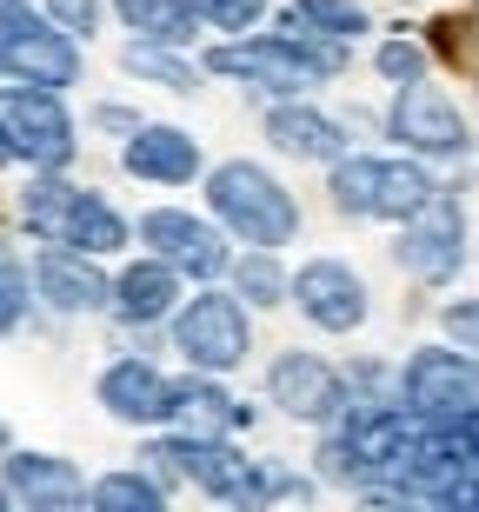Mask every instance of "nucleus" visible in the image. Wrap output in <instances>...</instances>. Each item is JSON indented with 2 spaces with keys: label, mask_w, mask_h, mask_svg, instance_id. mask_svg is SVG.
<instances>
[{
  "label": "nucleus",
  "mask_w": 479,
  "mask_h": 512,
  "mask_svg": "<svg viewBox=\"0 0 479 512\" xmlns=\"http://www.w3.org/2000/svg\"><path fill=\"white\" fill-rule=\"evenodd\" d=\"M340 40H320V34H253V40H227V47H213L207 67L227 80H247L260 94L273 100H307L326 74H340Z\"/></svg>",
  "instance_id": "f257e3e1"
},
{
  "label": "nucleus",
  "mask_w": 479,
  "mask_h": 512,
  "mask_svg": "<svg viewBox=\"0 0 479 512\" xmlns=\"http://www.w3.org/2000/svg\"><path fill=\"white\" fill-rule=\"evenodd\" d=\"M333 207L353 213V220H413V213L440 193V180L420 167V153H406V160H386V153H340L333 160Z\"/></svg>",
  "instance_id": "f03ea898"
},
{
  "label": "nucleus",
  "mask_w": 479,
  "mask_h": 512,
  "mask_svg": "<svg viewBox=\"0 0 479 512\" xmlns=\"http://www.w3.org/2000/svg\"><path fill=\"white\" fill-rule=\"evenodd\" d=\"M207 207L247 247H287L300 233V200L267 167H253V160H227V167L207 173Z\"/></svg>",
  "instance_id": "7ed1b4c3"
},
{
  "label": "nucleus",
  "mask_w": 479,
  "mask_h": 512,
  "mask_svg": "<svg viewBox=\"0 0 479 512\" xmlns=\"http://www.w3.org/2000/svg\"><path fill=\"white\" fill-rule=\"evenodd\" d=\"M20 220L34 227V240L80 247V253H94V260L127 247V220L94 187H74V180H34V187L20 193Z\"/></svg>",
  "instance_id": "20e7f679"
},
{
  "label": "nucleus",
  "mask_w": 479,
  "mask_h": 512,
  "mask_svg": "<svg viewBox=\"0 0 479 512\" xmlns=\"http://www.w3.org/2000/svg\"><path fill=\"white\" fill-rule=\"evenodd\" d=\"M173 353L193 366V373H233V366L253 353V320L247 306L220 293V286H200L193 300H180L173 313Z\"/></svg>",
  "instance_id": "39448f33"
},
{
  "label": "nucleus",
  "mask_w": 479,
  "mask_h": 512,
  "mask_svg": "<svg viewBox=\"0 0 479 512\" xmlns=\"http://www.w3.org/2000/svg\"><path fill=\"white\" fill-rule=\"evenodd\" d=\"M400 399L446 426H479V353L466 346H420L400 366Z\"/></svg>",
  "instance_id": "423d86ee"
},
{
  "label": "nucleus",
  "mask_w": 479,
  "mask_h": 512,
  "mask_svg": "<svg viewBox=\"0 0 479 512\" xmlns=\"http://www.w3.org/2000/svg\"><path fill=\"white\" fill-rule=\"evenodd\" d=\"M0 67L27 87H74L80 80V47L74 34L60 27L54 14H34V7H0Z\"/></svg>",
  "instance_id": "0eeeda50"
},
{
  "label": "nucleus",
  "mask_w": 479,
  "mask_h": 512,
  "mask_svg": "<svg viewBox=\"0 0 479 512\" xmlns=\"http://www.w3.org/2000/svg\"><path fill=\"white\" fill-rule=\"evenodd\" d=\"M386 140H400L406 153H420V160H460L473 153V127L460 120V107L440 94V87H426V80H406L393 107H386Z\"/></svg>",
  "instance_id": "6e6552de"
},
{
  "label": "nucleus",
  "mask_w": 479,
  "mask_h": 512,
  "mask_svg": "<svg viewBox=\"0 0 479 512\" xmlns=\"http://www.w3.org/2000/svg\"><path fill=\"white\" fill-rule=\"evenodd\" d=\"M393 260L426 286H446L466 266V213L453 193H433L413 220H400V240H393Z\"/></svg>",
  "instance_id": "1a4fd4ad"
},
{
  "label": "nucleus",
  "mask_w": 479,
  "mask_h": 512,
  "mask_svg": "<svg viewBox=\"0 0 479 512\" xmlns=\"http://www.w3.org/2000/svg\"><path fill=\"white\" fill-rule=\"evenodd\" d=\"M0 127H7L20 160H34L47 173L74 160V120H67L54 87H27V80L20 87H0Z\"/></svg>",
  "instance_id": "9d476101"
},
{
  "label": "nucleus",
  "mask_w": 479,
  "mask_h": 512,
  "mask_svg": "<svg viewBox=\"0 0 479 512\" xmlns=\"http://www.w3.org/2000/svg\"><path fill=\"white\" fill-rule=\"evenodd\" d=\"M267 399L287 419H300V426H333V419L346 413V380L320 353H300V346H293V353H280V360L267 366Z\"/></svg>",
  "instance_id": "9b49d317"
},
{
  "label": "nucleus",
  "mask_w": 479,
  "mask_h": 512,
  "mask_svg": "<svg viewBox=\"0 0 479 512\" xmlns=\"http://www.w3.org/2000/svg\"><path fill=\"white\" fill-rule=\"evenodd\" d=\"M140 247H154L160 260H173L180 273H193V280H220V273H233L227 233L213 227V220H193V213H180V207L140 213Z\"/></svg>",
  "instance_id": "f8f14e48"
},
{
  "label": "nucleus",
  "mask_w": 479,
  "mask_h": 512,
  "mask_svg": "<svg viewBox=\"0 0 479 512\" xmlns=\"http://www.w3.org/2000/svg\"><path fill=\"white\" fill-rule=\"evenodd\" d=\"M293 306L320 333H360L366 326V280L346 260H307L293 273Z\"/></svg>",
  "instance_id": "ddd939ff"
},
{
  "label": "nucleus",
  "mask_w": 479,
  "mask_h": 512,
  "mask_svg": "<svg viewBox=\"0 0 479 512\" xmlns=\"http://www.w3.org/2000/svg\"><path fill=\"white\" fill-rule=\"evenodd\" d=\"M34 293L54 313H107L114 306V280L94 266V253H80V247H40L34 253Z\"/></svg>",
  "instance_id": "4468645a"
},
{
  "label": "nucleus",
  "mask_w": 479,
  "mask_h": 512,
  "mask_svg": "<svg viewBox=\"0 0 479 512\" xmlns=\"http://www.w3.org/2000/svg\"><path fill=\"white\" fill-rule=\"evenodd\" d=\"M94 393L120 426H167L173 419V380L154 360H114L107 373H100Z\"/></svg>",
  "instance_id": "2eb2a0df"
},
{
  "label": "nucleus",
  "mask_w": 479,
  "mask_h": 512,
  "mask_svg": "<svg viewBox=\"0 0 479 512\" xmlns=\"http://www.w3.org/2000/svg\"><path fill=\"white\" fill-rule=\"evenodd\" d=\"M173 433H193V439H233L240 426H253V406L220 386V373H193V380H173Z\"/></svg>",
  "instance_id": "dca6fc26"
},
{
  "label": "nucleus",
  "mask_w": 479,
  "mask_h": 512,
  "mask_svg": "<svg viewBox=\"0 0 479 512\" xmlns=\"http://www.w3.org/2000/svg\"><path fill=\"white\" fill-rule=\"evenodd\" d=\"M180 300H187V293H180V266L160 260V253H147V260H134V266H120V273H114V313L127 326L173 320Z\"/></svg>",
  "instance_id": "f3484780"
},
{
  "label": "nucleus",
  "mask_w": 479,
  "mask_h": 512,
  "mask_svg": "<svg viewBox=\"0 0 479 512\" xmlns=\"http://www.w3.org/2000/svg\"><path fill=\"white\" fill-rule=\"evenodd\" d=\"M120 167L134 173V180H154V187H187L193 173H200V140L180 127H140V133H127Z\"/></svg>",
  "instance_id": "a211bd4d"
},
{
  "label": "nucleus",
  "mask_w": 479,
  "mask_h": 512,
  "mask_svg": "<svg viewBox=\"0 0 479 512\" xmlns=\"http://www.w3.org/2000/svg\"><path fill=\"white\" fill-rule=\"evenodd\" d=\"M0 479H7L14 506H34V512H67V506L87 499V479H80L67 459H54V453H14Z\"/></svg>",
  "instance_id": "6ab92c4d"
},
{
  "label": "nucleus",
  "mask_w": 479,
  "mask_h": 512,
  "mask_svg": "<svg viewBox=\"0 0 479 512\" xmlns=\"http://www.w3.org/2000/svg\"><path fill=\"white\" fill-rule=\"evenodd\" d=\"M267 140L280 153H293V160H340L346 153V127L333 114H320V107H307V100H280L267 114Z\"/></svg>",
  "instance_id": "aec40b11"
},
{
  "label": "nucleus",
  "mask_w": 479,
  "mask_h": 512,
  "mask_svg": "<svg viewBox=\"0 0 479 512\" xmlns=\"http://www.w3.org/2000/svg\"><path fill=\"white\" fill-rule=\"evenodd\" d=\"M114 14L127 20V34L160 40V47H187L193 40V0H114Z\"/></svg>",
  "instance_id": "412c9836"
},
{
  "label": "nucleus",
  "mask_w": 479,
  "mask_h": 512,
  "mask_svg": "<svg viewBox=\"0 0 479 512\" xmlns=\"http://www.w3.org/2000/svg\"><path fill=\"white\" fill-rule=\"evenodd\" d=\"M160 499H167V486L154 479V466L147 473H100L94 486H87V506L94 512H160Z\"/></svg>",
  "instance_id": "4be33fe9"
},
{
  "label": "nucleus",
  "mask_w": 479,
  "mask_h": 512,
  "mask_svg": "<svg viewBox=\"0 0 479 512\" xmlns=\"http://www.w3.org/2000/svg\"><path fill=\"white\" fill-rule=\"evenodd\" d=\"M233 286L247 306H287L293 300V280L280 273L273 247H247V260H233Z\"/></svg>",
  "instance_id": "5701e85b"
},
{
  "label": "nucleus",
  "mask_w": 479,
  "mask_h": 512,
  "mask_svg": "<svg viewBox=\"0 0 479 512\" xmlns=\"http://www.w3.org/2000/svg\"><path fill=\"white\" fill-rule=\"evenodd\" d=\"M127 67L147 74V80H160V87H173V94H193V87H200V67H187L180 54H167L160 40H134V47H127Z\"/></svg>",
  "instance_id": "b1692460"
},
{
  "label": "nucleus",
  "mask_w": 479,
  "mask_h": 512,
  "mask_svg": "<svg viewBox=\"0 0 479 512\" xmlns=\"http://www.w3.org/2000/svg\"><path fill=\"white\" fill-rule=\"evenodd\" d=\"M287 14L307 20V27H320V34H333V40L366 34V7H360V0H293Z\"/></svg>",
  "instance_id": "393cba45"
},
{
  "label": "nucleus",
  "mask_w": 479,
  "mask_h": 512,
  "mask_svg": "<svg viewBox=\"0 0 479 512\" xmlns=\"http://www.w3.org/2000/svg\"><path fill=\"white\" fill-rule=\"evenodd\" d=\"M313 486L293 466H280V459H253L247 486H240V506H267V499H307Z\"/></svg>",
  "instance_id": "a878e982"
},
{
  "label": "nucleus",
  "mask_w": 479,
  "mask_h": 512,
  "mask_svg": "<svg viewBox=\"0 0 479 512\" xmlns=\"http://www.w3.org/2000/svg\"><path fill=\"white\" fill-rule=\"evenodd\" d=\"M433 34H440V54H453L460 67H473V74H479V0L466 7V20H440Z\"/></svg>",
  "instance_id": "bb28decb"
},
{
  "label": "nucleus",
  "mask_w": 479,
  "mask_h": 512,
  "mask_svg": "<svg viewBox=\"0 0 479 512\" xmlns=\"http://www.w3.org/2000/svg\"><path fill=\"white\" fill-rule=\"evenodd\" d=\"M193 14L207 27H220V34H247L253 20L267 14V0H193Z\"/></svg>",
  "instance_id": "cd10ccee"
},
{
  "label": "nucleus",
  "mask_w": 479,
  "mask_h": 512,
  "mask_svg": "<svg viewBox=\"0 0 479 512\" xmlns=\"http://www.w3.org/2000/svg\"><path fill=\"white\" fill-rule=\"evenodd\" d=\"M373 67H380L393 87H406V80H426V47H420V40H386L380 54H373Z\"/></svg>",
  "instance_id": "c85d7f7f"
},
{
  "label": "nucleus",
  "mask_w": 479,
  "mask_h": 512,
  "mask_svg": "<svg viewBox=\"0 0 479 512\" xmlns=\"http://www.w3.org/2000/svg\"><path fill=\"white\" fill-rule=\"evenodd\" d=\"M27 293H34V286L20 280V266H0V333H14V326L27 320Z\"/></svg>",
  "instance_id": "c756f323"
},
{
  "label": "nucleus",
  "mask_w": 479,
  "mask_h": 512,
  "mask_svg": "<svg viewBox=\"0 0 479 512\" xmlns=\"http://www.w3.org/2000/svg\"><path fill=\"white\" fill-rule=\"evenodd\" d=\"M47 14L80 40V34H94V27H100V0H47Z\"/></svg>",
  "instance_id": "7c9ffc66"
},
{
  "label": "nucleus",
  "mask_w": 479,
  "mask_h": 512,
  "mask_svg": "<svg viewBox=\"0 0 479 512\" xmlns=\"http://www.w3.org/2000/svg\"><path fill=\"white\" fill-rule=\"evenodd\" d=\"M440 320H446V333H453L466 353H479V300H453Z\"/></svg>",
  "instance_id": "2f4dec72"
},
{
  "label": "nucleus",
  "mask_w": 479,
  "mask_h": 512,
  "mask_svg": "<svg viewBox=\"0 0 479 512\" xmlns=\"http://www.w3.org/2000/svg\"><path fill=\"white\" fill-rule=\"evenodd\" d=\"M94 120H100V127H114V133H140V120H134V114H120V107H100Z\"/></svg>",
  "instance_id": "473e14b6"
},
{
  "label": "nucleus",
  "mask_w": 479,
  "mask_h": 512,
  "mask_svg": "<svg viewBox=\"0 0 479 512\" xmlns=\"http://www.w3.org/2000/svg\"><path fill=\"white\" fill-rule=\"evenodd\" d=\"M7 160H20V153H14V140H7V127H0V167H7Z\"/></svg>",
  "instance_id": "72a5a7b5"
},
{
  "label": "nucleus",
  "mask_w": 479,
  "mask_h": 512,
  "mask_svg": "<svg viewBox=\"0 0 479 512\" xmlns=\"http://www.w3.org/2000/svg\"><path fill=\"white\" fill-rule=\"evenodd\" d=\"M7 506H14V493H7V479H0V512H7Z\"/></svg>",
  "instance_id": "f704fd0d"
},
{
  "label": "nucleus",
  "mask_w": 479,
  "mask_h": 512,
  "mask_svg": "<svg viewBox=\"0 0 479 512\" xmlns=\"http://www.w3.org/2000/svg\"><path fill=\"white\" fill-rule=\"evenodd\" d=\"M0 453H7V426H0Z\"/></svg>",
  "instance_id": "c9c22d12"
},
{
  "label": "nucleus",
  "mask_w": 479,
  "mask_h": 512,
  "mask_svg": "<svg viewBox=\"0 0 479 512\" xmlns=\"http://www.w3.org/2000/svg\"><path fill=\"white\" fill-rule=\"evenodd\" d=\"M0 7H7V0H0Z\"/></svg>",
  "instance_id": "e433bc0d"
}]
</instances>
